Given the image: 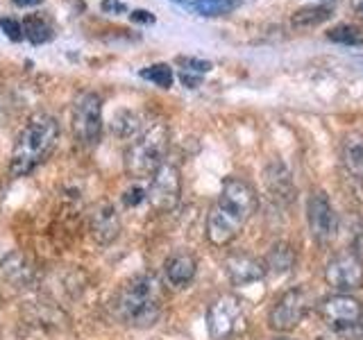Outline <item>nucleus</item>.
Returning <instances> with one entry per match:
<instances>
[{"mask_svg":"<svg viewBox=\"0 0 363 340\" xmlns=\"http://www.w3.org/2000/svg\"><path fill=\"white\" fill-rule=\"evenodd\" d=\"M257 193L241 177H227L220 186V196L207 213V241L216 247L230 245L241 234L245 222L257 211Z\"/></svg>","mask_w":363,"mask_h":340,"instance_id":"obj_1","label":"nucleus"},{"mask_svg":"<svg viewBox=\"0 0 363 340\" xmlns=\"http://www.w3.org/2000/svg\"><path fill=\"white\" fill-rule=\"evenodd\" d=\"M164 309L162 279L152 272L134 275L118 288L113 300V313L118 320L132 327H150L159 320Z\"/></svg>","mask_w":363,"mask_h":340,"instance_id":"obj_2","label":"nucleus"},{"mask_svg":"<svg viewBox=\"0 0 363 340\" xmlns=\"http://www.w3.org/2000/svg\"><path fill=\"white\" fill-rule=\"evenodd\" d=\"M60 139V123L50 113H37L16 136L14 150L9 157V173L26 177L34 173L48 159Z\"/></svg>","mask_w":363,"mask_h":340,"instance_id":"obj_3","label":"nucleus"},{"mask_svg":"<svg viewBox=\"0 0 363 340\" xmlns=\"http://www.w3.org/2000/svg\"><path fill=\"white\" fill-rule=\"evenodd\" d=\"M170 145V134L164 123L150 125L139 139H136L128 152H125V170L132 179L152 177L155 170L166 162Z\"/></svg>","mask_w":363,"mask_h":340,"instance_id":"obj_4","label":"nucleus"},{"mask_svg":"<svg viewBox=\"0 0 363 340\" xmlns=\"http://www.w3.org/2000/svg\"><path fill=\"white\" fill-rule=\"evenodd\" d=\"M323 322L343 338H354L361 334L363 324V304L352 298L350 293H334L318 304Z\"/></svg>","mask_w":363,"mask_h":340,"instance_id":"obj_5","label":"nucleus"},{"mask_svg":"<svg viewBox=\"0 0 363 340\" xmlns=\"http://www.w3.org/2000/svg\"><path fill=\"white\" fill-rule=\"evenodd\" d=\"M247 329V315L243 302L234 295H220L207 311V332L211 340H234Z\"/></svg>","mask_w":363,"mask_h":340,"instance_id":"obj_6","label":"nucleus"},{"mask_svg":"<svg viewBox=\"0 0 363 340\" xmlns=\"http://www.w3.org/2000/svg\"><path fill=\"white\" fill-rule=\"evenodd\" d=\"M71 130L79 145L94 147L102 136V98L94 91H82L73 100Z\"/></svg>","mask_w":363,"mask_h":340,"instance_id":"obj_7","label":"nucleus"},{"mask_svg":"<svg viewBox=\"0 0 363 340\" xmlns=\"http://www.w3.org/2000/svg\"><path fill=\"white\" fill-rule=\"evenodd\" d=\"M306 225L318 245H329L338 236L340 220L325 191H313L306 200Z\"/></svg>","mask_w":363,"mask_h":340,"instance_id":"obj_8","label":"nucleus"},{"mask_svg":"<svg viewBox=\"0 0 363 340\" xmlns=\"http://www.w3.org/2000/svg\"><path fill=\"white\" fill-rule=\"evenodd\" d=\"M145 198L150 200L157 211H173L182 198V173L179 166L166 162L159 166L150 177V188L145 191Z\"/></svg>","mask_w":363,"mask_h":340,"instance_id":"obj_9","label":"nucleus"},{"mask_svg":"<svg viewBox=\"0 0 363 340\" xmlns=\"http://www.w3.org/2000/svg\"><path fill=\"white\" fill-rule=\"evenodd\" d=\"M306 311H309V293L302 286L289 288L270 309L268 327L277 334H289L300 327Z\"/></svg>","mask_w":363,"mask_h":340,"instance_id":"obj_10","label":"nucleus"},{"mask_svg":"<svg viewBox=\"0 0 363 340\" xmlns=\"http://www.w3.org/2000/svg\"><path fill=\"white\" fill-rule=\"evenodd\" d=\"M325 281L336 293H352L363 286V259L354 249H345L329 259L325 266Z\"/></svg>","mask_w":363,"mask_h":340,"instance_id":"obj_11","label":"nucleus"},{"mask_svg":"<svg viewBox=\"0 0 363 340\" xmlns=\"http://www.w3.org/2000/svg\"><path fill=\"white\" fill-rule=\"evenodd\" d=\"M225 272L234 286H250L268 275L264 261L250 254H232L225 261Z\"/></svg>","mask_w":363,"mask_h":340,"instance_id":"obj_12","label":"nucleus"},{"mask_svg":"<svg viewBox=\"0 0 363 340\" xmlns=\"http://www.w3.org/2000/svg\"><path fill=\"white\" fill-rule=\"evenodd\" d=\"M264 181L266 188L270 193L272 200H277L279 204H293L295 196H298V188H295V181L291 170L284 166L281 162H270L264 170Z\"/></svg>","mask_w":363,"mask_h":340,"instance_id":"obj_13","label":"nucleus"},{"mask_svg":"<svg viewBox=\"0 0 363 340\" xmlns=\"http://www.w3.org/2000/svg\"><path fill=\"white\" fill-rule=\"evenodd\" d=\"M196 272H198V259L196 254L186 252V249L173 252L164 261V275L173 288H186L196 279Z\"/></svg>","mask_w":363,"mask_h":340,"instance_id":"obj_14","label":"nucleus"},{"mask_svg":"<svg viewBox=\"0 0 363 340\" xmlns=\"http://www.w3.org/2000/svg\"><path fill=\"white\" fill-rule=\"evenodd\" d=\"M121 234V218L118 211L111 204H100V207L91 215V236L96 238L100 245H109L116 241Z\"/></svg>","mask_w":363,"mask_h":340,"instance_id":"obj_15","label":"nucleus"},{"mask_svg":"<svg viewBox=\"0 0 363 340\" xmlns=\"http://www.w3.org/2000/svg\"><path fill=\"white\" fill-rule=\"evenodd\" d=\"M340 154H343V164L357 179H363V134L350 132L343 136L340 143Z\"/></svg>","mask_w":363,"mask_h":340,"instance_id":"obj_16","label":"nucleus"},{"mask_svg":"<svg viewBox=\"0 0 363 340\" xmlns=\"http://www.w3.org/2000/svg\"><path fill=\"white\" fill-rule=\"evenodd\" d=\"M264 264H266V270L277 272V275H286V272H291L295 264H298V254H295V247L291 243L279 241L268 249Z\"/></svg>","mask_w":363,"mask_h":340,"instance_id":"obj_17","label":"nucleus"},{"mask_svg":"<svg viewBox=\"0 0 363 340\" xmlns=\"http://www.w3.org/2000/svg\"><path fill=\"white\" fill-rule=\"evenodd\" d=\"M329 16H332V7L329 5H311V7H302L298 9L295 14L291 16V23L295 28H315L320 26V23H325Z\"/></svg>","mask_w":363,"mask_h":340,"instance_id":"obj_18","label":"nucleus"},{"mask_svg":"<svg viewBox=\"0 0 363 340\" xmlns=\"http://www.w3.org/2000/svg\"><path fill=\"white\" fill-rule=\"evenodd\" d=\"M23 37H28L30 43H34V45H41L52 39V26L45 18H41L37 14H30L26 21H23Z\"/></svg>","mask_w":363,"mask_h":340,"instance_id":"obj_19","label":"nucleus"},{"mask_svg":"<svg viewBox=\"0 0 363 340\" xmlns=\"http://www.w3.org/2000/svg\"><path fill=\"white\" fill-rule=\"evenodd\" d=\"M238 5H241V0H193L191 9L200 16H225Z\"/></svg>","mask_w":363,"mask_h":340,"instance_id":"obj_20","label":"nucleus"},{"mask_svg":"<svg viewBox=\"0 0 363 340\" xmlns=\"http://www.w3.org/2000/svg\"><path fill=\"white\" fill-rule=\"evenodd\" d=\"M327 39L334 43H340V45H363V30L343 23V26L327 30Z\"/></svg>","mask_w":363,"mask_h":340,"instance_id":"obj_21","label":"nucleus"},{"mask_svg":"<svg viewBox=\"0 0 363 340\" xmlns=\"http://www.w3.org/2000/svg\"><path fill=\"white\" fill-rule=\"evenodd\" d=\"M141 77L147 79V82H152L157 86H162V89H168L170 84H173V68H170L168 64H152V66H147L141 71Z\"/></svg>","mask_w":363,"mask_h":340,"instance_id":"obj_22","label":"nucleus"},{"mask_svg":"<svg viewBox=\"0 0 363 340\" xmlns=\"http://www.w3.org/2000/svg\"><path fill=\"white\" fill-rule=\"evenodd\" d=\"M177 64H179L182 68H184V73H196V75H200V73H209L211 68H213L209 62H204V60H193V57H179Z\"/></svg>","mask_w":363,"mask_h":340,"instance_id":"obj_23","label":"nucleus"},{"mask_svg":"<svg viewBox=\"0 0 363 340\" xmlns=\"http://www.w3.org/2000/svg\"><path fill=\"white\" fill-rule=\"evenodd\" d=\"M0 30L5 32L9 41H21L23 39V26L14 18H0Z\"/></svg>","mask_w":363,"mask_h":340,"instance_id":"obj_24","label":"nucleus"},{"mask_svg":"<svg viewBox=\"0 0 363 340\" xmlns=\"http://www.w3.org/2000/svg\"><path fill=\"white\" fill-rule=\"evenodd\" d=\"M143 200H145V191H143L141 186H134V188H130V191L123 196L125 207H136V204H141Z\"/></svg>","mask_w":363,"mask_h":340,"instance_id":"obj_25","label":"nucleus"},{"mask_svg":"<svg viewBox=\"0 0 363 340\" xmlns=\"http://www.w3.org/2000/svg\"><path fill=\"white\" fill-rule=\"evenodd\" d=\"M100 7L105 14H125V11H128V5L121 3V0H102Z\"/></svg>","mask_w":363,"mask_h":340,"instance_id":"obj_26","label":"nucleus"},{"mask_svg":"<svg viewBox=\"0 0 363 340\" xmlns=\"http://www.w3.org/2000/svg\"><path fill=\"white\" fill-rule=\"evenodd\" d=\"M132 21H136V23H155V16L150 14V11H145V9H136V11H132Z\"/></svg>","mask_w":363,"mask_h":340,"instance_id":"obj_27","label":"nucleus"},{"mask_svg":"<svg viewBox=\"0 0 363 340\" xmlns=\"http://www.w3.org/2000/svg\"><path fill=\"white\" fill-rule=\"evenodd\" d=\"M179 79H182V82H184V86H186V89H196V86L200 84V75H193V73H184V71H182Z\"/></svg>","mask_w":363,"mask_h":340,"instance_id":"obj_28","label":"nucleus"},{"mask_svg":"<svg viewBox=\"0 0 363 340\" xmlns=\"http://www.w3.org/2000/svg\"><path fill=\"white\" fill-rule=\"evenodd\" d=\"M16 7H34V5H41L43 0H11Z\"/></svg>","mask_w":363,"mask_h":340,"instance_id":"obj_29","label":"nucleus"},{"mask_svg":"<svg viewBox=\"0 0 363 340\" xmlns=\"http://www.w3.org/2000/svg\"><path fill=\"white\" fill-rule=\"evenodd\" d=\"M352 9H354L357 14L363 18V0H352Z\"/></svg>","mask_w":363,"mask_h":340,"instance_id":"obj_30","label":"nucleus"},{"mask_svg":"<svg viewBox=\"0 0 363 340\" xmlns=\"http://www.w3.org/2000/svg\"><path fill=\"white\" fill-rule=\"evenodd\" d=\"M275 340H293V338H275Z\"/></svg>","mask_w":363,"mask_h":340,"instance_id":"obj_31","label":"nucleus"},{"mask_svg":"<svg viewBox=\"0 0 363 340\" xmlns=\"http://www.w3.org/2000/svg\"><path fill=\"white\" fill-rule=\"evenodd\" d=\"M177 3H184V0H177Z\"/></svg>","mask_w":363,"mask_h":340,"instance_id":"obj_32","label":"nucleus"}]
</instances>
